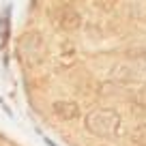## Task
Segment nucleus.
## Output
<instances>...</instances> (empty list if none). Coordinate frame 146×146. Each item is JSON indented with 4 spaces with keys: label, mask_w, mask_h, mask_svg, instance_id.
Returning a JSON list of instances; mask_svg holds the SVG:
<instances>
[{
    "label": "nucleus",
    "mask_w": 146,
    "mask_h": 146,
    "mask_svg": "<svg viewBox=\"0 0 146 146\" xmlns=\"http://www.w3.org/2000/svg\"><path fill=\"white\" fill-rule=\"evenodd\" d=\"M133 142L137 146H146V125H140V127L133 131Z\"/></svg>",
    "instance_id": "6"
},
{
    "label": "nucleus",
    "mask_w": 146,
    "mask_h": 146,
    "mask_svg": "<svg viewBox=\"0 0 146 146\" xmlns=\"http://www.w3.org/2000/svg\"><path fill=\"white\" fill-rule=\"evenodd\" d=\"M112 78H114L116 82H120V84H133V82L140 80V73H137V69H133L131 64L120 62V64H116V67L112 69Z\"/></svg>",
    "instance_id": "5"
},
{
    "label": "nucleus",
    "mask_w": 146,
    "mask_h": 146,
    "mask_svg": "<svg viewBox=\"0 0 146 146\" xmlns=\"http://www.w3.org/2000/svg\"><path fill=\"white\" fill-rule=\"evenodd\" d=\"M84 125H86V129L92 133V135L112 137L116 131H118L120 116L116 114L114 110L101 108V110H95V112L86 114V118H84Z\"/></svg>",
    "instance_id": "1"
},
{
    "label": "nucleus",
    "mask_w": 146,
    "mask_h": 146,
    "mask_svg": "<svg viewBox=\"0 0 146 146\" xmlns=\"http://www.w3.org/2000/svg\"><path fill=\"white\" fill-rule=\"evenodd\" d=\"M127 56H137V60H146V50H129Z\"/></svg>",
    "instance_id": "8"
},
{
    "label": "nucleus",
    "mask_w": 146,
    "mask_h": 146,
    "mask_svg": "<svg viewBox=\"0 0 146 146\" xmlns=\"http://www.w3.org/2000/svg\"><path fill=\"white\" fill-rule=\"evenodd\" d=\"M52 110H54V116L60 120H75L80 116V105L73 101H56Z\"/></svg>",
    "instance_id": "4"
},
{
    "label": "nucleus",
    "mask_w": 146,
    "mask_h": 146,
    "mask_svg": "<svg viewBox=\"0 0 146 146\" xmlns=\"http://www.w3.org/2000/svg\"><path fill=\"white\" fill-rule=\"evenodd\" d=\"M135 101H137V105H140L142 110H146V88H142V90L135 95Z\"/></svg>",
    "instance_id": "7"
},
{
    "label": "nucleus",
    "mask_w": 146,
    "mask_h": 146,
    "mask_svg": "<svg viewBox=\"0 0 146 146\" xmlns=\"http://www.w3.org/2000/svg\"><path fill=\"white\" fill-rule=\"evenodd\" d=\"M19 54L22 60L28 64H39L45 54V41L39 32H26L19 39Z\"/></svg>",
    "instance_id": "2"
},
{
    "label": "nucleus",
    "mask_w": 146,
    "mask_h": 146,
    "mask_svg": "<svg viewBox=\"0 0 146 146\" xmlns=\"http://www.w3.org/2000/svg\"><path fill=\"white\" fill-rule=\"evenodd\" d=\"M52 17H54L56 26H60L62 30H78L82 26V15L75 9H71V7H60L58 15L52 13Z\"/></svg>",
    "instance_id": "3"
}]
</instances>
